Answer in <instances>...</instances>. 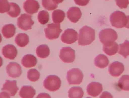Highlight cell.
Returning <instances> with one entry per match:
<instances>
[{"label":"cell","mask_w":129,"mask_h":98,"mask_svg":"<svg viewBox=\"0 0 129 98\" xmlns=\"http://www.w3.org/2000/svg\"><path fill=\"white\" fill-rule=\"evenodd\" d=\"M74 2H75L76 4L78 5L85 6L87 5V3L89 2V0H86V1L85 0H84V1H82V0H75Z\"/></svg>","instance_id":"34"},{"label":"cell","mask_w":129,"mask_h":98,"mask_svg":"<svg viewBox=\"0 0 129 98\" xmlns=\"http://www.w3.org/2000/svg\"><path fill=\"white\" fill-rule=\"evenodd\" d=\"M34 22L32 20V16L28 14H23L17 19V27L24 30L31 29Z\"/></svg>","instance_id":"8"},{"label":"cell","mask_w":129,"mask_h":98,"mask_svg":"<svg viewBox=\"0 0 129 98\" xmlns=\"http://www.w3.org/2000/svg\"><path fill=\"white\" fill-rule=\"evenodd\" d=\"M6 72L12 78H17L21 75L22 69L17 63L10 62L6 67Z\"/></svg>","instance_id":"11"},{"label":"cell","mask_w":129,"mask_h":98,"mask_svg":"<svg viewBox=\"0 0 129 98\" xmlns=\"http://www.w3.org/2000/svg\"><path fill=\"white\" fill-rule=\"evenodd\" d=\"M2 54L5 58L8 60H14L17 55V50L13 45H7L2 48Z\"/></svg>","instance_id":"15"},{"label":"cell","mask_w":129,"mask_h":98,"mask_svg":"<svg viewBox=\"0 0 129 98\" xmlns=\"http://www.w3.org/2000/svg\"><path fill=\"white\" fill-rule=\"evenodd\" d=\"M109 63V60L106 55L104 54H99L94 59V65L98 68H105L107 67Z\"/></svg>","instance_id":"21"},{"label":"cell","mask_w":129,"mask_h":98,"mask_svg":"<svg viewBox=\"0 0 129 98\" xmlns=\"http://www.w3.org/2000/svg\"><path fill=\"white\" fill-rule=\"evenodd\" d=\"M10 9V4L7 0L0 1V13L3 14L5 12H9Z\"/></svg>","instance_id":"32"},{"label":"cell","mask_w":129,"mask_h":98,"mask_svg":"<svg viewBox=\"0 0 129 98\" xmlns=\"http://www.w3.org/2000/svg\"><path fill=\"white\" fill-rule=\"evenodd\" d=\"M62 2V0H43V7L48 10H53L58 7V4Z\"/></svg>","instance_id":"24"},{"label":"cell","mask_w":129,"mask_h":98,"mask_svg":"<svg viewBox=\"0 0 129 98\" xmlns=\"http://www.w3.org/2000/svg\"><path fill=\"white\" fill-rule=\"evenodd\" d=\"M125 70V66L122 63L114 61L109 67L108 71L112 77H119Z\"/></svg>","instance_id":"12"},{"label":"cell","mask_w":129,"mask_h":98,"mask_svg":"<svg viewBox=\"0 0 129 98\" xmlns=\"http://www.w3.org/2000/svg\"><path fill=\"white\" fill-rule=\"evenodd\" d=\"M10 4V9L9 12L7 13L9 16H10L12 17H17L19 16V15L21 13V9L19 6L16 3L11 2Z\"/></svg>","instance_id":"29"},{"label":"cell","mask_w":129,"mask_h":98,"mask_svg":"<svg viewBox=\"0 0 129 98\" xmlns=\"http://www.w3.org/2000/svg\"><path fill=\"white\" fill-rule=\"evenodd\" d=\"M52 20L54 23L56 24H60L65 19L66 14L63 10H55L52 13Z\"/></svg>","instance_id":"25"},{"label":"cell","mask_w":129,"mask_h":98,"mask_svg":"<svg viewBox=\"0 0 129 98\" xmlns=\"http://www.w3.org/2000/svg\"><path fill=\"white\" fill-rule=\"evenodd\" d=\"M67 18L72 23H76L82 17V12L80 9L76 7H72L67 12Z\"/></svg>","instance_id":"16"},{"label":"cell","mask_w":129,"mask_h":98,"mask_svg":"<svg viewBox=\"0 0 129 98\" xmlns=\"http://www.w3.org/2000/svg\"><path fill=\"white\" fill-rule=\"evenodd\" d=\"M118 87L121 90L125 91L129 90V75H125L122 76L118 82Z\"/></svg>","instance_id":"27"},{"label":"cell","mask_w":129,"mask_h":98,"mask_svg":"<svg viewBox=\"0 0 129 98\" xmlns=\"http://www.w3.org/2000/svg\"><path fill=\"white\" fill-rule=\"evenodd\" d=\"M62 31V30L60 29V24L56 23H50L44 29L46 37L50 40L58 39Z\"/></svg>","instance_id":"7"},{"label":"cell","mask_w":129,"mask_h":98,"mask_svg":"<svg viewBox=\"0 0 129 98\" xmlns=\"http://www.w3.org/2000/svg\"><path fill=\"white\" fill-rule=\"evenodd\" d=\"M110 22L112 27L117 29H122L123 27L128 28V16L121 11H115L110 16Z\"/></svg>","instance_id":"2"},{"label":"cell","mask_w":129,"mask_h":98,"mask_svg":"<svg viewBox=\"0 0 129 98\" xmlns=\"http://www.w3.org/2000/svg\"><path fill=\"white\" fill-rule=\"evenodd\" d=\"M27 78L32 82L37 81L40 78L39 72L36 69H30L27 72Z\"/></svg>","instance_id":"31"},{"label":"cell","mask_w":129,"mask_h":98,"mask_svg":"<svg viewBox=\"0 0 129 98\" xmlns=\"http://www.w3.org/2000/svg\"><path fill=\"white\" fill-rule=\"evenodd\" d=\"M99 39L101 43L106 45L115 42L118 39V34L112 29H103L99 33Z\"/></svg>","instance_id":"4"},{"label":"cell","mask_w":129,"mask_h":98,"mask_svg":"<svg viewBox=\"0 0 129 98\" xmlns=\"http://www.w3.org/2000/svg\"><path fill=\"white\" fill-rule=\"evenodd\" d=\"M103 51L108 55H114L116 54L119 49V45L116 42L103 46Z\"/></svg>","instance_id":"22"},{"label":"cell","mask_w":129,"mask_h":98,"mask_svg":"<svg viewBox=\"0 0 129 98\" xmlns=\"http://www.w3.org/2000/svg\"><path fill=\"white\" fill-rule=\"evenodd\" d=\"M95 40V30L92 28L85 25L80 29L78 38L79 45H89Z\"/></svg>","instance_id":"1"},{"label":"cell","mask_w":129,"mask_h":98,"mask_svg":"<svg viewBox=\"0 0 129 98\" xmlns=\"http://www.w3.org/2000/svg\"><path fill=\"white\" fill-rule=\"evenodd\" d=\"M78 40V33L72 29H68L61 36V40L66 44L70 45L75 43Z\"/></svg>","instance_id":"10"},{"label":"cell","mask_w":129,"mask_h":98,"mask_svg":"<svg viewBox=\"0 0 129 98\" xmlns=\"http://www.w3.org/2000/svg\"><path fill=\"white\" fill-rule=\"evenodd\" d=\"M37 19L39 23L41 25H45L48 23L50 20L49 13L46 10H41L39 12L37 15Z\"/></svg>","instance_id":"30"},{"label":"cell","mask_w":129,"mask_h":98,"mask_svg":"<svg viewBox=\"0 0 129 98\" xmlns=\"http://www.w3.org/2000/svg\"><path fill=\"white\" fill-rule=\"evenodd\" d=\"M118 52L119 54L122 55L124 58H126L129 55V41L126 40L123 43L120 44L119 46Z\"/></svg>","instance_id":"28"},{"label":"cell","mask_w":129,"mask_h":98,"mask_svg":"<svg viewBox=\"0 0 129 98\" xmlns=\"http://www.w3.org/2000/svg\"><path fill=\"white\" fill-rule=\"evenodd\" d=\"M60 60L66 63H71L75 60V51L71 47H63L60 51Z\"/></svg>","instance_id":"9"},{"label":"cell","mask_w":129,"mask_h":98,"mask_svg":"<svg viewBox=\"0 0 129 98\" xmlns=\"http://www.w3.org/2000/svg\"><path fill=\"white\" fill-rule=\"evenodd\" d=\"M36 95V90L31 86H23L19 91V95L22 98H32Z\"/></svg>","instance_id":"19"},{"label":"cell","mask_w":129,"mask_h":98,"mask_svg":"<svg viewBox=\"0 0 129 98\" xmlns=\"http://www.w3.org/2000/svg\"><path fill=\"white\" fill-rule=\"evenodd\" d=\"M37 58L32 54H26L21 60V64L25 68H31L37 65Z\"/></svg>","instance_id":"17"},{"label":"cell","mask_w":129,"mask_h":98,"mask_svg":"<svg viewBox=\"0 0 129 98\" xmlns=\"http://www.w3.org/2000/svg\"><path fill=\"white\" fill-rule=\"evenodd\" d=\"M102 90V85L98 82H91L87 87V94L94 97L99 95Z\"/></svg>","instance_id":"14"},{"label":"cell","mask_w":129,"mask_h":98,"mask_svg":"<svg viewBox=\"0 0 129 98\" xmlns=\"http://www.w3.org/2000/svg\"><path fill=\"white\" fill-rule=\"evenodd\" d=\"M29 36L24 33H20L16 36L15 42L20 47H24L29 43Z\"/></svg>","instance_id":"23"},{"label":"cell","mask_w":129,"mask_h":98,"mask_svg":"<svg viewBox=\"0 0 129 98\" xmlns=\"http://www.w3.org/2000/svg\"><path fill=\"white\" fill-rule=\"evenodd\" d=\"M1 97H10L14 96L19 90L16 80H7L1 90Z\"/></svg>","instance_id":"3"},{"label":"cell","mask_w":129,"mask_h":98,"mask_svg":"<svg viewBox=\"0 0 129 98\" xmlns=\"http://www.w3.org/2000/svg\"><path fill=\"white\" fill-rule=\"evenodd\" d=\"M36 52L37 57L42 59H45L50 55V50L47 45H41L37 47Z\"/></svg>","instance_id":"20"},{"label":"cell","mask_w":129,"mask_h":98,"mask_svg":"<svg viewBox=\"0 0 129 98\" xmlns=\"http://www.w3.org/2000/svg\"><path fill=\"white\" fill-rule=\"evenodd\" d=\"M2 33L5 39L11 38L16 34V27L12 23L5 25L2 28Z\"/></svg>","instance_id":"18"},{"label":"cell","mask_w":129,"mask_h":98,"mask_svg":"<svg viewBox=\"0 0 129 98\" xmlns=\"http://www.w3.org/2000/svg\"><path fill=\"white\" fill-rule=\"evenodd\" d=\"M43 86L47 90L55 92L60 88L61 80L57 75H48L43 81Z\"/></svg>","instance_id":"5"},{"label":"cell","mask_w":129,"mask_h":98,"mask_svg":"<svg viewBox=\"0 0 129 98\" xmlns=\"http://www.w3.org/2000/svg\"><path fill=\"white\" fill-rule=\"evenodd\" d=\"M83 78L84 74L79 68H72L67 72L66 80L69 85H80Z\"/></svg>","instance_id":"6"},{"label":"cell","mask_w":129,"mask_h":98,"mask_svg":"<svg viewBox=\"0 0 129 98\" xmlns=\"http://www.w3.org/2000/svg\"><path fill=\"white\" fill-rule=\"evenodd\" d=\"M116 3L117 5L120 9H125L128 5V0H125V1H123V0L122 1L121 0H116Z\"/></svg>","instance_id":"33"},{"label":"cell","mask_w":129,"mask_h":98,"mask_svg":"<svg viewBox=\"0 0 129 98\" xmlns=\"http://www.w3.org/2000/svg\"><path fill=\"white\" fill-rule=\"evenodd\" d=\"M23 8L28 14L32 15L37 12L40 5L38 2L36 0H26L23 4Z\"/></svg>","instance_id":"13"},{"label":"cell","mask_w":129,"mask_h":98,"mask_svg":"<svg viewBox=\"0 0 129 98\" xmlns=\"http://www.w3.org/2000/svg\"><path fill=\"white\" fill-rule=\"evenodd\" d=\"M83 95L84 91L81 87H71L68 91V97L70 98H82Z\"/></svg>","instance_id":"26"}]
</instances>
